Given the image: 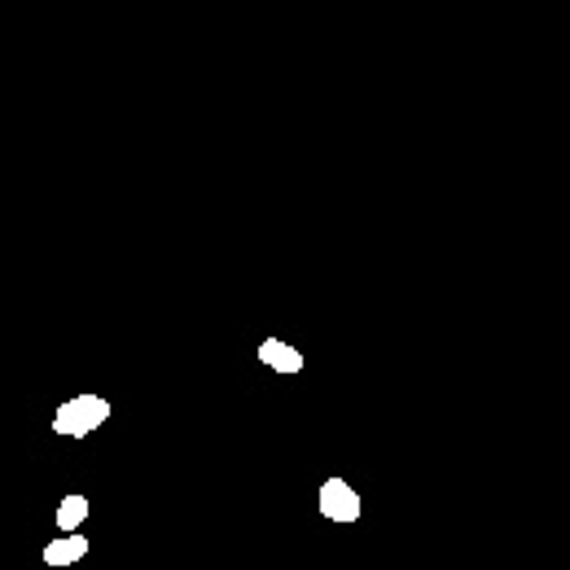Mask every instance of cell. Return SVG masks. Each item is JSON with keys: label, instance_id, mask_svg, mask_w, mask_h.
I'll list each match as a JSON object with an SVG mask.
<instances>
[{"label": "cell", "instance_id": "1", "mask_svg": "<svg viewBox=\"0 0 570 570\" xmlns=\"http://www.w3.org/2000/svg\"><path fill=\"white\" fill-rule=\"evenodd\" d=\"M106 422H110V400H101V395H75L53 413V430L67 439H83Z\"/></svg>", "mask_w": 570, "mask_h": 570}, {"label": "cell", "instance_id": "3", "mask_svg": "<svg viewBox=\"0 0 570 570\" xmlns=\"http://www.w3.org/2000/svg\"><path fill=\"white\" fill-rule=\"evenodd\" d=\"M79 558H88V540L79 535V531H62V540H53L49 549H45V567H75Z\"/></svg>", "mask_w": 570, "mask_h": 570}, {"label": "cell", "instance_id": "4", "mask_svg": "<svg viewBox=\"0 0 570 570\" xmlns=\"http://www.w3.org/2000/svg\"><path fill=\"white\" fill-rule=\"evenodd\" d=\"M259 360H264L268 368H277V373H303V356H298L289 343H282V338H264V343H259Z\"/></svg>", "mask_w": 570, "mask_h": 570}, {"label": "cell", "instance_id": "2", "mask_svg": "<svg viewBox=\"0 0 570 570\" xmlns=\"http://www.w3.org/2000/svg\"><path fill=\"white\" fill-rule=\"evenodd\" d=\"M321 513H325L330 522L352 527V522H360L364 504H360V497H356V488H352V483H343V479H325V483H321Z\"/></svg>", "mask_w": 570, "mask_h": 570}, {"label": "cell", "instance_id": "5", "mask_svg": "<svg viewBox=\"0 0 570 570\" xmlns=\"http://www.w3.org/2000/svg\"><path fill=\"white\" fill-rule=\"evenodd\" d=\"M83 518H88V497L71 492V497L58 504V527H62V531H79V527H83Z\"/></svg>", "mask_w": 570, "mask_h": 570}]
</instances>
